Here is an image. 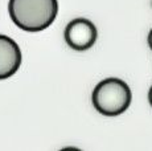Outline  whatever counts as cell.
I'll return each instance as SVG.
<instances>
[{
  "mask_svg": "<svg viewBox=\"0 0 152 151\" xmlns=\"http://www.w3.org/2000/svg\"><path fill=\"white\" fill-rule=\"evenodd\" d=\"M21 65V51L17 43L5 34H0V80L11 77Z\"/></svg>",
  "mask_w": 152,
  "mask_h": 151,
  "instance_id": "cell-4",
  "label": "cell"
},
{
  "mask_svg": "<svg viewBox=\"0 0 152 151\" xmlns=\"http://www.w3.org/2000/svg\"><path fill=\"white\" fill-rule=\"evenodd\" d=\"M132 94L130 86L121 78L102 80L91 94L93 106L98 113L107 117H115L130 107Z\"/></svg>",
  "mask_w": 152,
  "mask_h": 151,
  "instance_id": "cell-2",
  "label": "cell"
},
{
  "mask_svg": "<svg viewBox=\"0 0 152 151\" xmlns=\"http://www.w3.org/2000/svg\"><path fill=\"white\" fill-rule=\"evenodd\" d=\"M97 28L90 20L78 17L66 25L65 40L74 51H87L97 41Z\"/></svg>",
  "mask_w": 152,
  "mask_h": 151,
  "instance_id": "cell-3",
  "label": "cell"
},
{
  "mask_svg": "<svg viewBox=\"0 0 152 151\" xmlns=\"http://www.w3.org/2000/svg\"><path fill=\"white\" fill-rule=\"evenodd\" d=\"M151 5H152V1H151Z\"/></svg>",
  "mask_w": 152,
  "mask_h": 151,
  "instance_id": "cell-8",
  "label": "cell"
},
{
  "mask_svg": "<svg viewBox=\"0 0 152 151\" xmlns=\"http://www.w3.org/2000/svg\"><path fill=\"white\" fill-rule=\"evenodd\" d=\"M148 45H150V48L152 49V29L150 31V33H148Z\"/></svg>",
  "mask_w": 152,
  "mask_h": 151,
  "instance_id": "cell-6",
  "label": "cell"
},
{
  "mask_svg": "<svg viewBox=\"0 0 152 151\" xmlns=\"http://www.w3.org/2000/svg\"><path fill=\"white\" fill-rule=\"evenodd\" d=\"M148 101H150V105L152 106V86H151L150 92H148Z\"/></svg>",
  "mask_w": 152,
  "mask_h": 151,
  "instance_id": "cell-7",
  "label": "cell"
},
{
  "mask_svg": "<svg viewBox=\"0 0 152 151\" xmlns=\"http://www.w3.org/2000/svg\"><path fill=\"white\" fill-rule=\"evenodd\" d=\"M60 151H82V150L77 149V147H65V149H62V150H60Z\"/></svg>",
  "mask_w": 152,
  "mask_h": 151,
  "instance_id": "cell-5",
  "label": "cell"
},
{
  "mask_svg": "<svg viewBox=\"0 0 152 151\" xmlns=\"http://www.w3.org/2000/svg\"><path fill=\"white\" fill-rule=\"evenodd\" d=\"M12 21L27 32H40L50 27L58 12L57 0H10Z\"/></svg>",
  "mask_w": 152,
  "mask_h": 151,
  "instance_id": "cell-1",
  "label": "cell"
}]
</instances>
